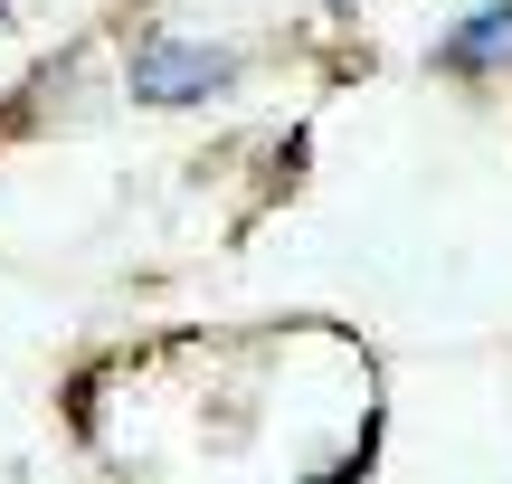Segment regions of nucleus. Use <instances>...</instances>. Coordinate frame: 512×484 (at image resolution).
<instances>
[{
    "label": "nucleus",
    "mask_w": 512,
    "mask_h": 484,
    "mask_svg": "<svg viewBox=\"0 0 512 484\" xmlns=\"http://www.w3.org/2000/svg\"><path fill=\"white\" fill-rule=\"evenodd\" d=\"M219 86H228V57L219 48L152 38V48L133 57V95H152V105H190V95H219Z\"/></svg>",
    "instance_id": "f257e3e1"
},
{
    "label": "nucleus",
    "mask_w": 512,
    "mask_h": 484,
    "mask_svg": "<svg viewBox=\"0 0 512 484\" xmlns=\"http://www.w3.org/2000/svg\"><path fill=\"white\" fill-rule=\"evenodd\" d=\"M437 57H446L456 76H484V67H503V57H512V0L475 10L465 29H446V38H437Z\"/></svg>",
    "instance_id": "f03ea898"
}]
</instances>
